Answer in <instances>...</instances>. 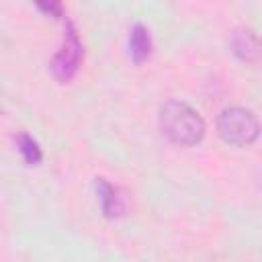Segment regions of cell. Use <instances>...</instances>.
Instances as JSON below:
<instances>
[{"mask_svg":"<svg viewBox=\"0 0 262 262\" xmlns=\"http://www.w3.org/2000/svg\"><path fill=\"white\" fill-rule=\"evenodd\" d=\"M160 131L168 141L190 147L205 137V121L190 104L168 100L160 108Z\"/></svg>","mask_w":262,"mask_h":262,"instance_id":"obj_1","label":"cell"},{"mask_svg":"<svg viewBox=\"0 0 262 262\" xmlns=\"http://www.w3.org/2000/svg\"><path fill=\"white\" fill-rule=\"evenodd\" d=\"M219 137L235 147L252 145L260 135V123L256 115L244 106H227L217 117Z\"/></svg>","mask_w":262,"mask_h":262,"instance_id":"obj_2","label":"cell"},{"mask_svg":"<svg viewBox=\"0 0 262 262\" xmlns=\"http://www.w3.org/2000/svg\"><path fill=\"white\" fill-rule=\"evenodd\" d=\"M84 57V47H82V41H80V35L76 31V25L66 18V25H63V43L59 47V51L53 55L51 63H49V70L53 74V78L61 84L70 82L78 68H80V61Z\"/></svg>","mask_w":262,"mask_h":262,"instance_id":"obj_3","label":"cell"},{"mask_svg":"<svg viewBox=\"0 0 262 262\" xmlns=\"http://www.w3.org/2000/svg\"><path fill=\"white\" fill-rule=\"evenodd\" d=\"M229 47H231V53L237 59L246 61V63H254L260 57V41H258V35L252 29H248V27L233 29V33L229 35Z\"/></svg>","mask_w":262,"mask_h":262,"instance_id":"obj_4","label":"cell"},{"mask_svg":"<svg viewBox=\"0 0 262 262\" xmlns=\"http://www.w3.org/2000/svg\"><path fill=\"white\" fill-rule=\"evenodd\" d=\"M94 186H96V194H98V201H100L102 215L106 219H115V217L123 215V211H125V199H123L121 190L113 182H108L106 178H96L94 180Z\"/></svg>","mask_w":262,"mask_h":262,"instance_id":"obj_5","label":"cell"},{"mask_svg":"<svg viewBox=\"0 0 262 262\" xmlns=\"http://www.w3.org/2000/svg\"><path fill=\"white\" fill-rule=\"evenodd\" d=\"M151 49H154V43H151L149 29L141 23H135L129 31V55H131L133 63L141 66L145 59H149Z\"/></svg>","mask_w":262,"mask_h":262,"instance_id":"obj_6","label":"cell"},{"mask_svg":"<svg viewBox=\"0 0 262 262\" xmlns=\"http://www.w3.org/2000/svg\"><path fill=\"white\" fill-rule=\"evenodd\" d=\"M16 149L23 156L25 164H29V166H39L41 160H43V151H41L37 139L31 137L29 133H18L16 135Z\"/></svg>","mask_w":262,"mask_h":262,"instance_id":"obj_7","label":"cell"},{"mask_svg":"<svg viewBox=\"0 0 262 262\" xmlns=\"http://www.w3.org/2000/svg\"><path fill=\"white\" fill-rule=\"evenodd\" d=\"M43 12H47V14H51V16H55V18H59L61 16V4L59 2H41V4H37Z\"/></svg>","mask_w":262,"mask_h":262,"instance_id":"obj_8","label":"cell"}]
</instances>
